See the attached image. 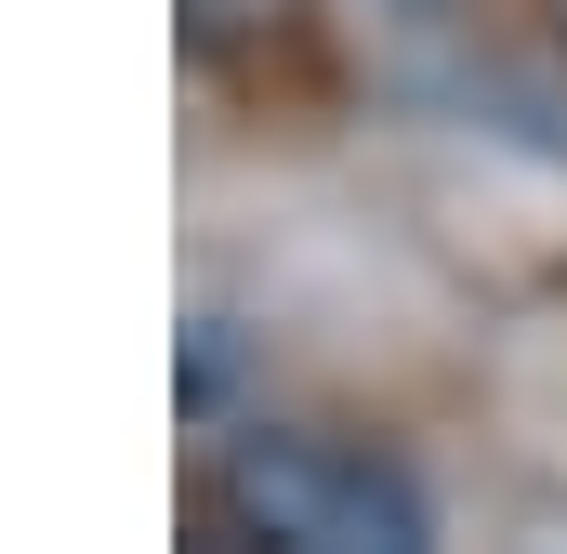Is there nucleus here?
<instances>
[{
    "label": "nucleus",
    "mask_w": 567,
    "mask_h": 554,
    "mask_svg": "<svg viewBox=\"0 0 567 554\" xmlns=\"http://www.w3.org/2000/svg\"><path fill=\"white\" fill-rule=\"evenodd\" d=\"M185 515L212 542H290V554H423L435 502L396 449H357V435H317V422H251L198 462Z\"/></svg>",
    "instance_id": "f257e3e1"
},
{
    "label": "nucleus",
    "mask_w": 567,
    "mask_h": 554,
    "mask_svg": "<svg viewBox=\"0 0 567 554\" xmlns=\"http://www.w3.org/2000/svg\"><path fill=\"white\" fill-rule=\"evenodd\" d=\"M303 27V0H185V53L198 66H238V53H278Z\"/></svg>",
    "instance_id": "f03ea898"
}]
</instances>
